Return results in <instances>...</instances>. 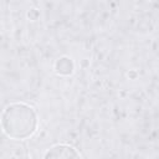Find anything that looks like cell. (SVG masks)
I'll list each match as a JSON object with an SVG mask.
<instances>
[{
	"mask_svg": "<svg viewBox=\"0 0 159 159\" xmlns=\"http://www.w3.org/2000/svg\"><path fill=\"white\" fill-rule=\"evenodd\" d=\"M1 128L12 139H26L37 128V114L26 103H11L1 114Z\"/></svg>",
	"mask_w": 159,
	"mask_h": 159,
	"instance_id": "1",
	"label": "cell"
},
{
	"mask_svg": "<svg viewBox=\"0 0 159 159\" xmlns=\"http://www.w3.org/2000/svg\"><path fill=\"white\" fill-rule=\"evenodd\" d=\"M78 157H81V154L73 147L67 145V144L53 145L45 153L46 159L48 158H78Z\"/></svg>",
	"mask_w": 159,
	"mask_h": 159,
	"instance_id": "2",
	"label": "cell"
},
{
	"mask_svg": "<svg viewBox=\"0 0 159 159\" xmlns=\"http://www.w3.org/2000/svg\"><path fill=\"white\" fill-rule=\"evenodd\" d=\"M55 70L58 75H63V76L71 75L73 72V62L68 57H61L56 61Z\"/></svg>",
	"mask_w": 159,
	"mask_h": 159,
	"instance_id": "3",
	"label": "cell"
}]
</instances>
